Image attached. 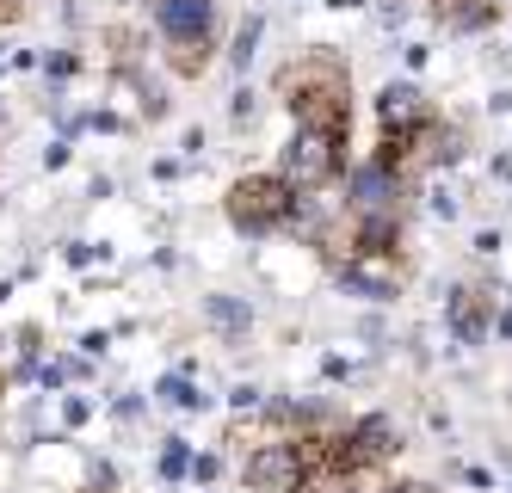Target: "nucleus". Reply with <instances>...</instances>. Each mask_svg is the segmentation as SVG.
Listing matches in <instances>:
<instances>
[{"label":"nucleus","instance_id":"obj_1","mask_svg":"<svg viewBox=\"0 0 512 493\" xmlns=\"http://www.w3.org/2000/svg\"><path fill=\"white\" fill-rule=\"evenodd\" d=\"M297 210H303L297 204V185H284L278 173L241 179L235 192H229V216H235V229H247V235H278Z\"/></svg>","mask_w":512,"mask_h":493},{"label":"nucleus","instance_id":"obj_2","mask_svg":"<svg viewBox=\"0 0 512 493\" xmlns=\"http://www.w3.org/2000/svg\"><path fill=\"white\" fill-rule=\"evenodd\" d=\"M155 25H161V37L173 44V56L192 68V62H204V50H210L216 0H155Z\"/></svg>","mask_w":512,"mask_h":493},{"label":"nucleus","instance_id":"obj_3","mask_svg":"<svg viewBox=\"0 0 512 493\" xmlns=\"http://www.w3.org/2000/svg\"><path fill=\"white\" fill-rule=\"evenodd\" d=\"M334 167H340V136L334 130H297L290 136V148H284V185H297V192H309V185H321V179H334Z\"/></svg>","mask_w":512,"mask_h":493},{"label":"nucleus","instance_id":"obj_4","mask_svg":"<svg viewBox=\"0 0 512 493\" xmlns=\"http://www.w3.org/2000/svg\"><path fill=\"white\" fill-rule=\"evenodd\" d=\"M247 481L260 487V493H297V481H303V450L297 444H260L247 457Z\"/></svg>","mask_w":512,"mask_h":493},{"label":"nucleus","instance_id":"obj_5","mask_svg":"<svg viewBox=\"0 0 512 493\" xmlns=\"http://www.w3.org/2000/svg\"><path fill=\"white\" fill-rule=\"evenodd\" d=\"M395 450V426L383 420V413H364V420L340 438V469H371V463H383Z\"/></svg>","mask_w":512,"mask_h":493},{"label":"nucleus","instance_id":"obj_6","mask_svg":"<svg viewBox=\"0 0 512 493\" xmlns=\"http://www.w3.org/2000/svg\"><path fill=\"white\" fill-rule=\"evenodd\" d=\"M352 210L358 216H395V167L371 161L352 173Z\"/></svg>","mask_w":512,"mask_h":493},{"label":"nucleus","instance_id":"obj_7","mask_svg":"<svg viewBox=\"0 0 512 493\" xmlns=\"http://www.w3.org/2000/svg\"><path fill=\"white\" fill-rule=\"evenodd\" d=\"M340 284H346L352 296H371V302L395 296V272H389V265H377V253H358V259H346V265H340Z\"/></svg>","mask_w":512,"mask_h":493},{"label":"nucleus","instance_id":"obj_8","mask_svg":"<svg viewBox=\"0 0 512 493\" xmlns=\"http://www.w3.org/2000/svg\"><path fill=\"white\" fill-rule=\"evenodd\" d=\"M377 111H383V124H389V130H408V124L426 118V93L408 87V81H389V87L377 93Z\"/></svg>","mask_w":512,"mask_h":493},{"label":"nucleus","instance_id":"obj_9","mask_svg":"<svg viewBox=\"0 0 512 493\" xmlns=\"http://www.w3.org/2000/svg\"><path fill=\"white\" fill-rule=\"evenodd\" d=\"M155 395L167 401V407H179V413H204L210 407V395L192 383V376L186 370H173V376H161V383H155Z\"/></svg>","mask_w":512,"mask_h":493},{"label":"nucleus","instance_id":"obj_10","mask_svg":"<svg viewBox=\"0 0 512 493\" xmlns=\"http://www.w3.org/2000/svg\"><path fill=\"white\" fill-rule=\"evenodd\" d=\"M204 315H210L216 327H223L229 339H241V333L253 327V315H247V302H235V296H210V302H204Z\"/></svg>","mask_w":512,"mask_h":493},{"label":"nucleus","instance_id":"obj_11","mask_svg":"<svg viewBox=\"0 0 512 493\" xmlns=\"http://www.w3.org/2000/svg\"><path fill=\"white\" fill-rule=\"evenodd\" d=\"M451 333L463 339V346H482V333H488V327H482V315L469 309V290H457V296H451Z\"/></svg>","mask_w":512,"mask_h":493},{"label":"nucleus","instance_id":"obj_12","mask_svg":"<svg viewBox=\"0 0 512 493\" xmlns=\"http://www.w3.org/2000/svg\"><path fill=\"white\" fill-rule=\"evenodd\" d=\"M186 469H192V450H186V438H167V450H161V475H167V481H179Z\"/></svg>","mask_w":512,"mask_h":493},{"label":"nucleus","instance_id":"obj_13","mask_svg":"<svg viewBox=\"0 0 512 493\" xmlns=\"http://www.w3.org/2000/svg\"><path fill=\"white\" fill-rule=\"evenodd\" d=\"M260 31H266L260 19H247V25H241V37H235V68H247V62H253V44H260Z\"/></svg>","mask_w":512,"mask_h":493},{"label":"nucleus","instance_id":"obj_14","mask_svg":"<svg viewBox=\"0 0 512 493\" xmlns=\"http://www.w3.org/2000/svg\"><path fill=\"white\" fill-rule=\"evenodd\" d=\"M62 413H68V426H81L87 413H93V401H87V395H68V407H62Z\"/></svg>","mask_w":512,"mask_h":493},{"label":"nucleus","instance_id":"obj_15","mask_svg":"<svg viewBox=\"0 0 512 493\" xmlns=\"http://www.w3.org/2000/svg\"><path fill=\"white\" fill-rule=\"evenodd\" d=\"M432 216H457V198H451V185H438V192H432Z\"/></svg>","mask_w":512,"mask_h":493},{"label":"nucleus","instance_id":"obj_16","mask_svg":"<svg viewBox=\"0 0 512 493\" xmlns=\"http://www.w3.org/2000/svg\"><path fill=\"white\" fill-rule=\"evenodd\" d=\"M229 407H235V413H253V407H260V389H235Z\"/></svg>","mask_w":512,"mask_h":493},{"label":"nucleus","instance_id":"obj_17","mask_svg":"<svg viewBox=\"0 0 512 493\" xmlns=\"http://www.w3.org/2000/svg\"><path fill=\"white\" fill-rule=\"evenodd\" d=\"M216 469H223V463H216V457H198V463H192L186 475H192V481H216Z\"/></svg>","mask_w":512,"mask_h":493},{"label":"nucleus","instance_id":"obj_18","mask_svg":"<svg viewBox=\"0 0 512 493\" xmlns=\"http://www.w3.org/2000/svg\"><path fill=\"white\" fill-rule=\"evenodd\" d=\"M68 265H93V241H68Z\"/></svg>","mask_w":512,"mask_h":493},{"label":"nucleus","instance_id":"obj_19","mask_svg":"<svg viewBox=\"0 0 512 493\" xmlns=\"http://www.w3.org/2000/svg\"><path fill=\"white\" fill-rule=\"evenodd\" d=\"M389 493H432L426 481H401V487H389Z\"/></svg>","mask_w":512,"mask_h":493},{"label":"nucleus","instance_id":"obj_20","mask_svg":"<svg viewBox=\"0 0 512 493\" xmlns=\"http://www.w3.org/2000/svg\"><path fill=\"white\" fill-rule=\"evenodd\" d=\"M500 339H512V315H506V321H500Z\"/></svg>","mask_w":512,"mask_h":493}]
</instances>
